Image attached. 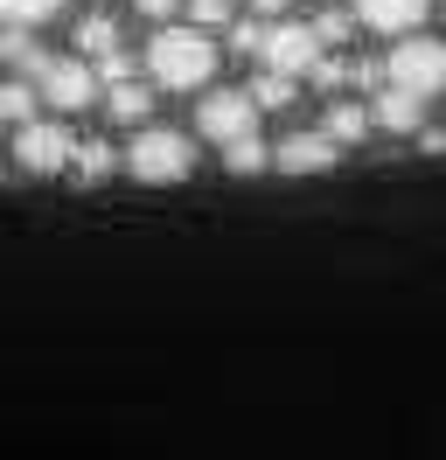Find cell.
<instances>
[{
	"instance_id": "cell-1",
	"label": "cell",
	"mask_w": 446,
	"mask_h": 460,
	"mask_svg": "<svg viewBox=\"0 0 446 460\" xmlns=\"http://www.w3.org/2000/svg\"><path fill=\"white\" fill-rule=\"evenodd\" d=\"M147 77L161 91H202L210 84V70H217V42H210V29H182V22H167V29H154V42H147Z\"/></svg>"
},
{
	"instance_id": "cell-2",
	"label": "cell",
	"mask_w": 446,
	"mask_h": 460,
	"mask_svg": "<svg viewBox=\"0 0 446 460\" xmlns=\"http://www.w3.org/2000/svg\"><path fill=\"white\" fill-rule=\"evenodd\" d=\"M126 168H133V181H147V189H174V181L195 174V140L174 133V126H139Z\"/></svg>"
},
{
	"instance_id": "cell-3",
	"label": "cell",
	"mask_w": 446,
	"mask_h": 460,
	"mask_svg": "<svg viewBox=\"0 0 446 460\" xmlns=\"http://www.w3.org/2000/svg\"><path fill=\"white\" fill-rule=\"evenodd\" d=\"M384 84L412 91V98H440L446 91V42H433V35H397V49L384 57Z\"/></svg>"
},
{
	"instance_id": "cell-4",
	"label": "cell",
	"mask_w": 446,
	"mask_h": 460,
	"mask_svg": "<svg viewBox=\"0 0 446 460\" xmlns=\"http://www.w3.org/2000/svg\"><path fill=\"white\" fill-rule=\"evenodd\" d=\"M77 161V133L56 112H42L35 126H14V168L22 174H70Z\"/></svg>"
},
{
	"instance_id": "cell-5",
	"label": "cell",
	"mask_w": 446,
	"mask_h": 460,
	"mask_svg": "<svg viewBox=\"0 0 446 460\" xmlns=\"http://www.w3.org/2000/svg\"><path fill=\"white\" fill-rule=\"evenodd\" d=\"M258 98L251 91H202V105H195V133L210 146H237V140H258Z\"/></svg>"
},
{
	"instance_id": "cell-6",
	"label": "cell",
	"mask_w": 446,
	"mask_h": 460,
	"mask_svg": "<svg viewBox=\"0 0 446 460\" xmlns=\"http://www.w3.org/2000/svg\"><path fill=\"white\" fill-rule=\"evenodd\" d=\"M258 63H265V70H286V77H314V70L328 63V42H321L314 22H272Z\"/></svg>"
},
{
	"instance_id": "cell-7",
	"label": "cell",
	"mask_w": 446,
	"mask_h": 460,
	"mask_svg": "<svg viewBox=\"0 0 446 460\" xmlns=\"http://www.w3.org/2000/svg\"><path fill=\"white\" fill-rule=\"evenodd\" d=\"M35 84H42V105L63 119V112H84V105L98 98V84H105V77L91 70V57H42Z\"/></svg>"
},
{
	"instance_id": "cell-8",
	"label": "cell",
	"mask_w": 446,
	"mask_h": 460,
	"mask_svg": "<svg viewBox=\"0 0 446 460\" xmlns=\"http://www.w3.org/2000/svg\"><path fill=\"white\" fill-rule=\"evenodd\" d=\"M342 161V140H334L328 126H300V133H286L272 146V168L279 174H328Z\"/></svg>"
},
{
	"instance_id": "cell-9",
	"label": "cell",
	"mask_w": 446,
	"mask_h": 460,
	"mask_svg": "<svg viewBox=\"0 0 446 460\" xmlns=\"http://www.w3.org/2000/svg\"><path fill=\"white\" fill-rule=\"evenodd\" d=\"M425 14H433V0H356V22L377 35H418Z\"/></svg>"
},
{
	"instance_id": "cell-10",
	"label": "cell",
	"mask_w": 446,
	"mask_h": 460,
	"mask_svg": "<svg viewBox=\"0 0 446 460\" xmlns=\"http://www.w3.org/2000/svg\"><path fill=\"white\" fill-rule=\"evenodd\" d=\"M370 112H377L384 133H425V126H418V119H425V98H412V91L377 84V105H370Z\"/></svg>"
},
{
	"instance_id": "cell-11",
	"label": "cell",
	"mask_w": 446,
	"mask_h": 460,
	"mask_svg": "<svg viewBox=\"0 0 446 460\" xmlns=\"http://www.w3.org/2000/svg\"><path fill=\"white\" fill-rule=\"evenodd\" d=\"M154 91H161L154 77H119V84H105V112L133 126V119H147V112H154Z\"/></svg>"
},
{
	"instance_id": "cell-12",
	"label": "cell",
	"mask_w": 446,
	"mask_h": 460,
	"mask_svg": "<svg viewBox=\"0 0 446 460\" xmlns=\"http://www.w3.org/2000/svg\"><path fill=\"white\" fill-rule=\"evenodd\" d=\"M321 126H328L342 146H356V140H370V126H377V112L370 105H356V98H334L328 112H321Z\"/></svg>"
},
{
	"instance_id": "cell-13",
	"label": "cell",
	"mask_w": 446,
	"mask_h": 460,
	"mask_svg": "<svg viewBox=\"0 0 446 460\" xmlns=\"http://www.w3.org/2000/svg\"><path fill=\"white\" fill-rule=\"evenodd\" d=\"M42 112H49V105H42V84H35V77H14V84L0 91V119H7V126H35Z\"/></svg>"
},
{
	"instance_id": "cell-14",
	"label": "cell",
	"mask_w": 446,
	"mask_h": 460,
	"mask_svg": "<svg viewBox=\"0 0 446 460\" xmlns=\"http://www.w3.org/2000/svg\"><path fill=\"white\" fill-rule=\"evenodd\" d=\"M77 57H91V63L119 57V22L112 14H84L77 22Z\"/></svg>"
},
{
	"instance_id": "cell-15",
	"label": "cell",
	"mask_w": 446,
	"mask_h": 460,
	"mask_svg": "<svg viewBox=\"0 0 446 460\" xmlns=\"http://www.w3.org/2000/svg\"><path fill=\"white\" fill-rule=\"evenodd\" d=\"M105 174H112V146H105V140H77L70 181H105Z\"/></svg>"
},
{
	"instance_id": "cell-16",
	"label": "cell",
	"mask_w": 446,
	"mask_h": 460,
	"mask_svg": "<svg viewBox=\"0 0 446 460\" xmlns=\"http://www.w3.org/2000/svg\"><path fill=\"white\" fill-rule=\"evenodd\" d=\"M293 91H300V77H286V70H258V84H251V98L272 112V105H293Z\"/></svg>"
},
{
	"instance_id": "cell-17",
	"label": "cell",
	"mask_w": 446,
	"mask_h": 460,
	"mask_svg": "<svg viewBox=\"0 0 446 460\" xmlns=\"http://www.w3.org/2000/svg\"><path fill=\"white\" fill-rule=\"evenodd\" d=\"M223 161H230V174H265L272 168V146L265 140H237V146H223Z\"/></svg>"
},
{
	"instance_id": "cell-18",
	"label": "cell",
	"mask_w": 446,
	"mask_h": 460,
	"mask_svg": "<svg viewBox=\"0 0 446 460\" xmlns=\"http://www.w3.org/2000/svg\"><path fill=\"white\" fill-rule=\"evenodd\" d=\"M56 7H63V0H0L7 29H35V22H56Z\"/></svg>"
},
{
	"instance_id": "cell-19",
	"label": "cell",
	"mask_w": 446,
	"mask_h": 460,
	"mask_svg": "<svg viewBox=\"0 0 446 460\" xmlns=\"http://www.w3.org/2000/svg\"><path fill=\"white\" fill-rule=\"evenodd\" d=\"M189 14H195V29H223L230 22V0H189Z\"/></svg>"
},
{
	"instance_id": "cell-20",
	"label": "cell",
	"mask_w": 446,
	"mask_h": 460,
	"mask_svg": "<svg viewBox=\"0 0 446 460\" xmlns=\"http://www.w3.org/2000/svg\"><path fill=\"white\" fill-rule=\"evenodd\" d=\"M349 22H356V14H334V7H328V14H314V29H321V42H328V49L349 35Z\"/></svg>"
},
{
	"instance_id": "cell-21",
	"label": "cell",
	"mask_w": 446,
	"mask_h": 460,
	"mask_svg": "<svg viewBox=\"0 0 446 460\" xmlns=\"http://www.w3.org/2000/svg\"><path fill=\"white\" fill-rule=\"evenodd\" d=\"M182 7H189V0H139V14H154L161 29H167V22H174V14H182Z\"/></svg>"
},
{
	"instance_id": "cell-22",
	"label": "cell",
	"mask_w": 446,
	"mask_h": 460,
	"mask_svg": "<svg viewBox=\"0 0 446 460\" xmlns=\"http://www.w3.org/2000/svg\"><path fill=\"white\" fill-rule=\"evenodd\" d=\"M251 7H258V14H265V22H279V14H286V7H293V0H251Z\"/></svg>"
}]
</instances>
